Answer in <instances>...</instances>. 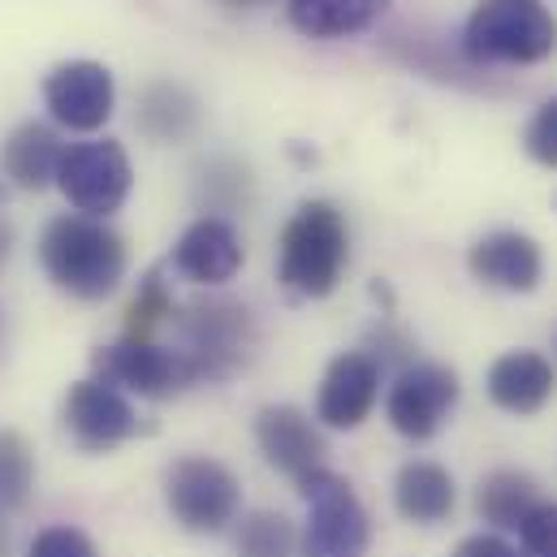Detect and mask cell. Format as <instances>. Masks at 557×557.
<instances>
[{
  "instance_id": "1",
  "label": "cell",
  "mask_w": 557,
  "mask_h": 557,
  "mask_svg": "<svg viewBox=\"0 0 557 557\" xmlns=\"http://www.w3.org/2000/svg\"><path fill=\"white\" fill-rule=\"evenodd\" d=\"M39 264L57 289L96 302L109 298L126 277V238L96 216L65 212L48 221L39 238Z\"/></svg>"
},
{
  "instance_id": "2",
  "label": "cell",
  "mask_w": 557,
  "mask_h": 557,
  "mask_svg": "<svg viewBox=\"0 0 557 557\" xmlns=\"http://www.w3.org/2000/svg\"><path fill=\"white\" fill-rule=\"evenodd\" d=\"M350 264V230L337 203L307 199L285 221L277 247V281L294 298H329Z\"/></svg>"
},
{
  "instance_id": "3",
  "label": "cell",
  "mask_w": 557,
  "mask_h": 557,
  "mask_svg": "<svg viewBox=\"0 0 557 557\" xmlns=\"http://www.w3.org/2000/svg\"><path fill=\"white\" fill-rule=\"evenodd\" d=\"M173 324L182 333L177 350L186 355L195 385L230 381L234 372H243L251 363L256 342H260L251 307H243L234 298H199L190 307H177Z\"/></svg>"
},
{
  "instance_id": "4",
  "label": "cell",
  "mask_w": 557,
  "mask_h": 557,
  "mask_svg": "<svg viewBox=\"0 0 557 557\" xmlns=\"http://www.w3.org/2000/svg\"><path fill=\"white\" fill-rule=\"evenodd\" d=\"M557 48V17L545 0H480L462 26L475 65H536Z\"/></svg>"
},
{
  "instance_id": "5",
  "label": "cell",
  "mask_w": 557,
  "mask_h": 557,
  "mask_svg": "<svg viewBox=\"0 0 557 557\" xmlns=\"http://www.w3.org/2000/svg\"><path fill=\"white\" fill-rule=\"evenodd\" d=\"M294 484H298V497L307 502V528L298 536V557H368L372 523L350 480L320 467Z\"/></svg>"
},
{
  "instance_id": "6",
  "label": "cell",
  "mask_w": 557,
  "mask_h": 557,
  "mask_svg": "<svg viewBox=\"0 0 557 557\" xmlns=\"http://www.w3.org/2000/svg\"><path fill=\"white\" fill-rule=\"evenodd\" d=\"M164 506L177 528L195 536H216L238 519L243 484L221 458L186 454L164 471Z\"/></svg>"
},
{
  "instance_id": "7",
  "label": "cell",
  "mask_w": 557,
  "mask_h": 557,
  "mask_svg": "<svg viewBox=\"0 0 557 557\" xmlns=\"http://www.w3.org/2000/svg\"><path fill=\"white\" fill-rule=\"evenodd\" d=\"M57 186H61V195L70 199L74 212L104 221V216H113V212L131 199L135 164H131L126 147L117 139L74 143V147L61 151Z\"/></svg>"
},
{
  "instance_id": "8",
  "label": "cell",
  "mask_w": 557,
  "mask_h": 557,
  "mask_svg": "<svg viewBox=\"0 0 557 557\" xmlns=\"http://www.w3.org/2000/svg\"><path fill=\"white\" fill-rule=\"evenodd\" d=\"M91 372L96 381L113 385V389H126V394H139V398H173L182 389L195 385L190 376V363L182 350H169V346H156V342H117V346H100L91 355Z\"/></svg>"
},
{
  "instance_id": "9",
  "label": "cell",
  "mask_w": 557,
  "mask_h": 557,
  "mask_svg": "<svg viewBox=\"0 0 557 557\" xmlns=\"http://www.w3.org/2000/svg\"><path fill=\"white\" fill-rule=\"evenodd\" d=\"M44 104L57 126L91 135L113 117L117 83H113L109 65H100V61H61L44 78Z\"/></svg>"
},
{
  "instance_id": "10",
  "label": "cell",
  "mask_w": 557,
  "mask_h": 557,
  "mask_svg": "<svg viewBox=\"0 0 557 557\" xmlns=\"http://www.w3.org/2000/svg\"><path fill=\"white\" fill-rule=\"evenodd\" d=\"M454 403H458V372L445 363L419 359L398 372L385 411H389L394 432H403L407 441H428L454 411Z\"/></svg>"
},
{
  "instance_id": "11",
  "label": "cell",
  "mask_w": 557,
  "mask_h": 557,
  "mask_svg": "<svg viewBox=\"0 0 557 557\" xmlns=\"http://www.w3.org/2000/svg\"><path fill=\"white\" fill-rule=\"evenodd\" d=\"M61 419H65V432L74 436V445L87 449V454L117 449L122 441H131V436L143 432V423L135 416V407L126 403V394L104 385V381H96V376L70 385Z\"/></svg>"
},
{
  "instance_id": "12",
  "label": "cell",
  "mask_w": 557,
  "mask_h": 557,
  "mask_svg": "<svg viewBox=\"0 0 557 557\" xmlns=\"http://www.w3.org/2000/svg\"><path fill=\"white\" fill-rule=\"evenodd\" d=\"M381 398V363L368 350H346L324 368L315 416L337 432H355Z\"/></svg>"
},
{
  "instance_id": "13",
  "label": "cell",
  "mask_w": 557,
  "mask_h": 557,
  "mask_svg": "<svg viewBox=\"0 0 557 557\" xmlns=\"http://www.w3.org/2000/svg\"><path fill=\"white\" fill-rule=\"evenodd\" d=\"M467 269L471 277L488 289H506V294H532L545 277V256L541 243L523 230H493L484 234L471 251H467Z\"/></svg>"
},
{
  "instance_id": "14",
  "label": "cell",
  "mask_w": 557,
  "mask_h": 557,
  "mask_svg": "<svg viewBox=\"0 0 557 557\" xmlns=\"http://www.w3.org/2000/svg\"><path fill=\"white\" fill-rule=\"evenodd\" d=\"M247 251H243V238L238 230L225 221V216H199L195 225H186V234L177 238L169 264L173 273H182L195 285H225V281L238 277Z\"/></svg>"
},
{
  "instance_id": "15",
  "label": "cell",
  "mask_w": 557,
  "mask_h": 557,
  "mask_svg": "<svg viewBox=\"0 0 557 557\" xmlns=\"http://www.w3.org/2000/svg\"><path fill=\"white\" fill-rule=\"evenodd\" d=\"M256 445H260L264 462L281 475H289V480H302L307 471H320L324 454H329L320 428L298 407H285V403L264 407L256 416Z\"/></svg>"
},
{
  "instance_id": "16",
  "label": "cell",
  "mask_w": 557,
  "mask_h": 557,
  "mask_svg": "<svg viewBox=\"0 0 557 557\" xmlns=\"http://www.w3.org/2000/svg\"><path fill=\"white\" fill-rule=\"evenodd\" d=\"M488 403L510 416H536L557 389L554 363L541 350H510L488 368Z\"/></svg>"
},
{
  "instance_id": "17",
  "label": "cell",
  "mask_w": 557,
  "mask_h": 557,
  "mask_svg": "<svg viewBox=\"0 0 557 557\" xmlns=\"http://www.w3.org/2000/svg\"><path fill=\"white\" fill-rule=\"evenodd\" d=\"M454 502H458V488L441 462H428V458L403 462V471L394 480V506L403 519H411L419 528L445 523L454 515Z\"/></svg>"
},
{
  "instance_id": "18",
  "label": "cell",
  "mask_w": 557,
  "mask_h": 557,
  "mask_svg": "<svg viewBox=\"0 0 557 557\" xmlns=\"http://www.w3.org/2000/svg\"><path fill=\"white\" fill-rule=\"evenodd\" d=\"M61 139L39 126V122H22L4 147H0V169H4V182L17 186V190H44L57 182V164H61Z\"/></svg>"
},
{
  "instance_id": "19",
  "label": "cell",
  "mask_w": 557,
  "mask_h": 557,
  "mask_svg": "<svg viewBox=\"0 0 557 557\" xmlns=\"http://www.w3.org/2000/svg\"><path fill=\"white\" fill-rule=\"evenodd\" d=\"M135 122L151 143H186L199 131V100L182 83H147Z\"/></svg>"
},
{
  "instance_id": "20",
  "label": "cell",
  "mask_w": 557,
  "mask_h": 557,
  "mask_svg": "<svg viewBox=\"0 0 557 557\" xmlns=\"http://www.w3.org/2000/svg\"><path fill=\"white\" fill-rule=\"evenodd\" d=\"M389 0H289V22L307 39H346L368 30Z\"/></svg>"
},
{
  "instance_id": "21",
  "label": "cell",
  "mask_w": 557,
  "mask_h": 557,
  "mask_svg": "<svg viewBox=\"0 0 557 557\" xmlns=\"http://www.w3.org/2000/svg\"><path fill=\"white\" fill-rule=\"evenodd\" d=\"M541 484L528 471H493L475 488V510L497 532H519V523L541 506Z\"/></svg>"
},
{
  "instance_id": "22",
  "label": "cell",
  "mask_w": 557,
  "mask_h": 557,
  "mask_svg": "<svg viewBox=\"0 0 557 557\" xmlns=\"http://www.w3.org/2000/svg\"><path fill=\"white\" fill-rule=\"evenodd\" d=\"M35 488V454L22 432L0 428V515H13L30 502Z\"/></svg>"
},
{
  "instance_id": "23",
  "label": "cell",
  "mask_w": 557,
  "mask_h": 557,
  "mask_svg": "<svg viewBox=\"0 0 557 557\" xmlns=\"http://www.w3.org/2000/svg\"><path fill=\"white\" fill-rule=\"evenodd\" d=\"M238 557H298V532L281 510H256L238 528Z\"/></svg>"
},
{
  "instance_id": "24",
  "label": "cell",
  "mask_w": 557,
  "mask_h": 557,
  "mask_svg": "<svg viewBox=\"0 0 557 557\" xmlns=\"http://www.w3.org/2000/svg\"><path fill=\"white\" fill-rule=\"evenodd\" d=\"M199 190H203L212 212H238V208L251 203V169L238 164V160H212L203 169Z\"/></svg>"
},
{
  "instance_id": "25",
  "label": "cell",
  "mask_w": 557,
  "mask_h": 557,
  "mask_svg": "<svg viewBox=\"0 0 557 557\" xmlns=\"http://www.w3.org/2000/svg\"><path fill=\"white\" fill-rule=\"evenodd\" d=\"M173 315H177V302H173L164 277H160V273H147L139 285V294H135V302H131V311H126V337L151 342L156 324H164V320H173Z\"/></svg>"
},
{
  "instance_id": "26",
  "label": "cell",
  "mask_w": 557,
  "mask_h": 557,
  "mask_svg": "<svg viewBox=\"0 0 557 557\" xmlns=\"http://www.w3.org/2000/svg\"><path fill=\"white\" fill-rule=\"evenodd\" d=\"M519 557H557V502H541L519 523Z\"/></svg>"
},
{
  "instance_id": "27",
  "label": "cell",
  "mask_w": 557,
  "mask_h": 557,
  "mask_svg": "<svg viewBox=\"0 0 557 557\" xmlns=\"http://www.w3.org/2000/svg\"><path fill=\"white\" fill-rule=\"evenodd\" d=\"M26 557H100L96 541L83 532V528H70V523H57V528H44Z\"/></svg>"
},
{
  "instance_id": "28",
  "label": "cell",
  "mask_w": 557,
  "mask_h": 557,
  "mask_svg": "<svg viewBox=\"0 0 557 557\" xmlns=\"http://www.w3.org/2000/svg\"><path fill=\"white\" fill-rule=\"evenodd\" d=\"M523 151H528L536 164L557 169V100H545V104L532 113V122H528V131H523Z\"/></svg>"
},
{
  "instance_id": "29",
  "label": "cell",
  "mask_w": 557,
  "mask_h": 557,
  "mask_svg": "<svg viewBox=\"0 0 557 557\" xmlns=\"http://www.w3.org/2000/svg\"><path fill=\"white\" fill-rule=\"evenodd\" d=\"M454 557H519V549L510 541H502L497 532H475V536H462Z\"/></svg>"
},
{
  "instance_id": "30",
  "label": "cell",
  "mask_w": 557,
  "mask_h": 557,
  "mask_svg": "<svg viewBox=\"0 0 557 557\" xmlns=\"http://www.w3.org/2000/svg\"><path fill=\"white\" fill-rule=\"evenodd\" d=\"M9 256H13V230H9V221L0 216V269L9 264Z\"/></svg>"
},
{
  "instance_id": "31",
  "label": "cell",
  "mask_w": 557,
  "mask_h": 557,
  "mask_svg": "<svg viewBox=\"0 0 557 557\" xmlns=\"http://www.w3.org/2000/svg\"><path fill=\"white\" fill-rule=\"evenodd\" d=\"M225 9H260V4H269V0H221Z\"/></svg>"
},
{
  "instance_id": "32",
  "label": "cell",
  "mask_w": 557,
  "mask_h": 557,
  "mask_svg": "<svg viewBox=\"0 0 557 557\" xmlns=\"http://www.w3.org/2000/svg\"><path fill=\"white\" fill-rule=\"evenodd\" d=\"M0 557H9V528H4V515H0Z\"/></svg>"
},
{
  "instance_id": "33",
  "label": "cell",
  "mask_w": 557,
  "mask_h": 557,
  "mask_svg": "<svg viewBox=\"0 0 557 557\" xmlns=\"http://www.w3.org/2000/svg\"><path fill=\"white\" fill-rule=\"evenodd\" d=\"M4 195H9V182H4V177H0V203H4Z\"/></svg>"
},
{
  "instance_id": "34",
  "label": "cell",
  "mask_w": 557,
  "mask_h": 557,
  "mask_svg": "<svg viewBox=\"0 0 557 557\" xmlns=\"http://www.w3.org/2000/svg\"><path fill=\"white\" fill-rule=\"evenodd\" d=\"M554 355H557V329H554Z\"/></svg>"
},
{
  "instance_id": "35",
  "label": "cell",
  "mask_w": 557,
  "mask_h": 557,
  "mask_svg": "<svg viewBox=\"0 0 557 557\" xmlns=\"http://www.w3.org/2000/svg\"><path fill=\"white\" fill-rule=\"evenodd\" d=\"M0 333H4V315H0Z\"/></svg>"
},
{
  "instance_id": "36",
  "label": "cell",
  "mask_w": 557,
  "mask_h": 557,
  "mask_svg": "<svg viewBox=\"0 0 557 557\" xmlns=\"http://www.w3.org/2000/svg\"><path fill=\"white\" fill-rule=\"evenodd\" d=\"M554 203H557V195H554Z\"/></svg>"
}]
</instances>
